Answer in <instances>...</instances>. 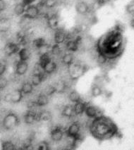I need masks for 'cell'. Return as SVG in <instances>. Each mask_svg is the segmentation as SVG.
Returning <instances> with one entry per match:
<instances>
[{
	"instance_id": "cell-1",
	"label": "cell",
	"mask_w": 134,
	"mask_h": 150,
	"mask_svg": "<svg viewBox=\"0 0 134 150\" xmlns=\"http://www.w3.org/2000/svg\"><path fill=\"white\" fill-rule=\"evenodd\" d=\"M86 71L85 66L81 65V64L73 63L70 66H69V73L71 79L77 80L81 76H82Z\"/></svg>"
},
{
	"instance_id": "cell-2",
	"label": "cell",
	"mask_w": 134,
	"mask_h": 150,
	"mask_svg": "<svg viewBox=\"0 0 134 150\" xmlns=\"http://www.w3.org/2000/svg\"><path fill=\"white\" fill-rule=\"evenodd\" d=\"M18 116L13 113H9L6 115L3 120V126L6 130H11L14 129L18 125Z\"/></svg>"
},
{
	"instance_id": "cell-3",
	"label": "cell",
	"mask_w": 134,
	"mask_h": 150,
	"mask_svg": "<svg viewBox=\"0 0 134 150\" xmlns=\"http://www.w3.org/2000/svg\"><path fill=\"white\" fill-rule=\"evenodd\" d=\"M40 14V11L38 6L35 5H28V7L26 8L24 17L26 18L33 20V19L37 18Z\"/></svg>"
},
{
	"instance_id": "cell-4",
	"label": "cell",
	"mask_w": 134,
	"mask_h": 150,
	"mask_svg": "<svg viewBox=\"0 0 134 150\" xmlns=\"http://www.w3.org/2000/svg\"><path fill=\"white\" fill-rule=\"evenodd\" d=\"M80 130H81V125L77 122L71 123L69 125L67 130V135L68 137H72V138L76 139L79 135Z\"/></svg>"
},
{
	"instance_id": "cell-5",
	"label": "cell",
	"mask_w": 134,
	"mask_h": 150,
	"mask_svg": "<svg viewBox=\"0 0 134 150\" xmlns=\"http://www.w3.org/2000/svg\"><path fill=\"white\" fill-rule=\"evenodd\" d=\"M81 38L79 36H78L75 39L68 40V41L66 42V49H67L68 51L71 52L78 51L80 43H81Z\"/></svg>"
},
{
	"instance_id": "cell-6",
	"label": "cell",
	"mask_w": 134,
	"mask_h": 150,
	"mask_svg": "<svg viewBox=\"0 0 134 150\" xmlns=\"http://www.w3.org/2000/svg\"><path fill=\"white\" fill-rule=\"evenodd\" d=\"M64 135V131L61 127L57 126L50 132V137L54 142H60L62 139Z\"/></svg>"
},
{
	"instance_id": "cell-7",
	"label": "cell",
	"mask_w": 134,
	"mask_h": 150,
	"mask_svg": "<svg viewBox=\"0 0 134 150\" xmlns=\"http://www.w3.org/2000/svg\"><path fill=\"white\" fill-rule=\"evenodd\" d=\"M47 74L44 71L41 72H35L31 76V83L33 86H38L43 81H45Z\"/></svg>"
},
{
	"instance_id": "cell-8",
	"label": "cell",
	"mask_w": 134,
	"mask_h": 150,
	"mask_svg": "<svg viewBox=\"0 0 134 150\" xmlns=\"http://www.w3.org/2000/svg\"><path fill=\"white\" fill-rule=\"evenodd\" d=\"M67 40V35L63 30L57 29L54 35V41L55 44H62Z\"/></svg>"
},
{
	"instance_id": "cell-9",
	"label": "cell",
	"mask_w": 134,
	"mask_h": 150,
	"mask_svg": "<svg viewBox=\"0 0 134 150\" xmlns=\"http://www.w3.org/2000/svg\"><path fill=\"white\" fill-rule=\"evenodd\" d=\"M37 111L34 109H29L28 111L24 115V122L26 124H33L35 121H36V114H37Z\"/></svg>"
},
{
	"instance_id": "cell-10",
	"label": "cell",
	"mask_w": 134,
	"mask_h": 150,
	"mask_svg": "<svg viewBox=\"0 0 134 150\" xmlns=\"http://www.w3.org/2000/svg\"><path fill=\"white\" fill-rule=\"evenodd\" d=\"M20 47L18 45L13 42H9L4 47V52L7 56H11L15 54L16 53L19 52Z\"/></svg>"
},
{
	"instance_id": "cell-11",
	"label": "cell",
	"mask_w": 134,
	"mask_h": 150,
	"mask_svg": "<svg viewBox=\"0 0 134 150\" xmlns=\"http://www.w3.org/2000/svg\"><path fill=\"white\" fill-rule=\"evenodd\" d=\"M47 18V23H48V27L52 30H56L58 29L59 26V18L57 15L52 14L50 16H48Z\"/></svg>"
},
{
	"instance_id": "cell-12",
	"label": "cell",
	"mask_w": 134,
	"mask_h": 150,
	"mask_svg": "<svg viewBox=\"0 0 134 150\" xmlns=\"http://www.w3.org/2000/svg\"><path fill=\"white\" fill-rule=\"evenodd\" d=\"M28 69V64L27 62L19 60L16 66V73L18 76H23Z\"/></svg>"
},
{
	"instance_id": "cell-13",
	"label": "cell",
	"mask_w": 134,
	"mask_h": 150,
	"mask_svg": "<svg viewBox=\"0 0 134 150\" xmlns=\"http://www.w3.org/2000/svg\"><path fill=\"white\" fill-rule=\"evenodd\" d=\"M52 119V115L51 112L47 110H43V111H39L36 114V121H50Z\"/></svg>"
},
{
	"instance_id": "cell-14",
	"label": "cell",
	"mask_w": 134,
	"mask_h": 150,
	"mask_svg": "<svg viewBox=\"0 0 134 150\" xmlns=\"http://www.w3.org/2000/svg\"><path fill=\"white\" fill-rule=\"evenodd\" d=\"M90 7L86 1H79L76 4V11L78 14L86 15L89 12Z\"/></svg>"
},
{
	"instance_id": "cell-15",
	"label": "cell",
	"mask_w": 134,
	"mask_h": 150,
	"mask_svg": "<svg viewBox=\"0 0 134 150\" xmlns=\"http://www.w3.org/2000/svg\"><path fill=\"white\" fill-rule=\"evenodd\" d=\"M11 21L8 18H0V33H5L8 32L11 28Z\"/></svg>"
},
{
	"instance_id": "cell-16",
	"label": "cell",
	"mask_w": 134,
	"mask_h": 150,
	"mask_svg": "<svg viewBox=\"0 0 134 150\" xmlns=\"http://www.w3.org/2000/svg\"><path fill=\"white\" fill-rule=\"evenodd\" d=\"M74 109L75 115H81L85 112L87 104L82 101H79V102L74 103Z\"/></svg>"
},
{
	"instance_id": "cell-17",
	"label": "cell",
	"mask_w": 134,
	"mask_h": 150,
	"mask_svg": "<svg viewBox=\"0 0 134 150\" xmlns=\"http://www.w3.org/2000/svg\"><path fill=\"white\" fill-rule=\"evenodd\" d=\"M51 61H52V59L51 57H50V55L49 54V53H45V54H43L40 56L39 62H38V64H39L43 69H44L45 66L48 65Z\"/></svg>"
},
{
	"instance_id": "cell-18",
	"label": "cell",
	"mask_w": 134,
	"mask_h": 150,
	"mask_svg": "<svg viewBox=\"0 0 134 150\" xmlns=\"http://www.w3.org/2000/svg\"><path fill=\"white\" fill-rule=\"evenodd\" d=\"M49 96H48L45 93H41L38 96L37 99H36V104L38 106H45L49 103Z\"/></svg>"
},
{
	"instance_id": "cell-19",
	"label": "cell",
	"mask_w": 134,
	"mask_h": 150,
	"mask_svg": "<svg viewBox=\"0 0 134 150\" xmlns=\"http://www.w3.org/2000/svg\"><path fill=\"white\" fill-rule=\"evenodd\" d=\"M75 114L74 106L71 104H67L64 106L62 111V115L67 118H71Z\"/></svg>"
},
{
	"instance_id": "cell-20",
	"label": "cell",
	"mask_w": 134,
	"mask_h": 150,
	"mask_svg": "<svg viewBox=\"0 0 134 150\" xmlns=\"http://www.w3.org/2000/svg\"><path fill=\"white\" fill-rule=\"evenodd\" d=\"M85 113L89 118H96L98 114V110L93 105H87Z\"/></svg>"
},
{
	"instance_id": "cell-21",
	"label": "cell",
	"mask_w": 134,
	"mask_h": 150,
	"mask_svg": "<svg viewBox=\"0 0 134 150\" xmlns=\"http://www.w3.org/2000/svg\"><path fill=\"white\" fill-rule=\"evenodd\" d=\"M18 57L21 61L23 62H27L30 57V52L28 49L23 48L19 50L18 52Z\"/></svg>"
},
{
	"instance_id": "cell-22",
	"label": "cell",
	"mask_w": 134,
	"mask_h": 150,
	"mask_svg": "<svg viewBox=\"0 0 134 150\" xmlns=\"http://www.w3.org/2000/svg\"><path fill=\"white\" fill-rule=\"evenodd\" d=\"M23 93L21 90H14L13 92H11V102L16 104L19 103L22 100L23 98Z\"/></svg>"
},
{
	"instance_id": "cell-23",
	"label": "cell",
	"mask_w": 134,
	"mask_h": 150,
	"mask_svg": "<svg viewBox=\"0 0 134 150\" xmlns=\"http://www.w3.org/2000/svg\"><path fill=\"white\" fill-rule=\"evenodd\" d=\"M57 69V64L52 60L51 62L49 63L48 65L43 69V71H44V72L46 73L47 75H50L52 74V73H55V71H56Z\"/></svg>"
},
{
	"instance_id": "cell-24",
	"label": "cell",
	"mask_w": 134,
	"mask_h": 150,
	"mask_svg": "<svg viewBox=\"0 0 134 150\" xmlns=\"http://www.w3.org/2000/svg\"><path fill=\"white\" fill-rule=\"evenodd\" d=\"M62 62L64 65L70 66L74 62V56L71 53L64 54L62 57Z\"/></svg>"
},
{
	"instance_id": "cell-25",
	"label": "cell",
	"mask_w": 134,
	"mask_h": 150,
	"mask_svg": "<svg viewBox=\"0 0 134 150\" xmlns=\"http://www.w3.org/2000/svg\"><path fill=\"white\" fill-rule=\"evenodd\" d=\"M21 91L25 95H28V94L32 93L33 91V85L29 82H26L22 85Z\"/></svg>"
},
{
	"instance_id": "cell-26",
	"label": "cell",
	"mask_w": 134,
	"mask_h": 150,
	"mask_svg": "<svg viewBox=\"0 0 134 150\" xmlns=\"http://www.w3.org/2000/svg\"><path fill=\"white\" fill-rule=\"evenodd\" d=\"M26 5L23 2L17 4L15 6L14 10H13L15 14L17 16H21L23 14H24V13H25V11H26Z\"/></svg>"
},
{
	"instance_id": "cell-27",
	"label": "cell",
	"mask_w": 134,
	"mask_h": 150,
	"mask_svg": "<svg viewBox=\"0 0 134 150\" xmlns=\"http://www.w3.org/2000/svg\"><path fill=\"white\" fill-rule=\"evenodd\" d=\"M69 99L71 102L74 103L81 101V95H80V94L78 93L77 91H76V90H73V91H71L70 93H69Z\"/></svg>"
},
{
	"instance_id": "cell-28",
	"label": "cell",
	"mask_w": 134,
	"mask_h": 150,
	"mask_svg": "<svg viewBox=\"0 0 134 150\" xmlns=\"http://www.w3.org/2000/svg\"><path fill=\"white\" fill-rule=\"evenodd\" d=\"M33 44L35 47L39 50V49L42 48L43 47L47 45V43L44 38H38L37 39L34 40L33 42Z\"/></svg>"
},
{
	"instance_id": "cell-29",
	"label": "cell",
	"mask_w": 134,
	"mask_h": 150,
	"mask_svg": "<svg viewBox=\"0 0 134 150\" xmlns=\"http://www.w3.org/2000/svg\"><path fill=\"white\" fill-rule=\"evenodd\" d=\"M102 94V90L99 85L96 84L93 85L91 88V95L94 97H97Z\"/></svg>"
},
{
	"instance_id": "cell-30",
	"label": "cell",
	"mask_w": 134,
	"mask_h": 150,
	"mask_svg": "<svg viewBox=\"0 0 134 150\" xmlns=\"http://www.w3.org/2000/svg\"><path fill=\"white\" fill-rule=\"evenodd\" d=\"M55 87L56 88L57 92H58V93H62V92H64L66 90L67 85H66V83L64 81H60L55 85Z\"/></svg>"
},
{
	"instance_id": "cell-31",
	"label": "cell",
	"mask_w": 134,
	"mask_h": 150,
	"mask_svg": "<svg viewBox=\"0 0 134 150\" xmlns=\"http://www.w3.org/2000/svg\"><path fill=\"white\" fill-rule=\"evenodd\" d=\"M107 59H108V57H107V54L103 52H100L97 57V63L101 64V65H103V64L107 63Z\"/></svg>"
},
{
	"instance_id": "cell-32",
	"label": "cell",
	"mask_w": 134,
	"mask_h": 150,
	"mask_svg": "<svg viewBox=\"0 0 134 150\" xmlns=\"http://www.w3.org/2000/svg\"><path fill=\"white\" fill-rule=\"evenodd\" d=\"M1 149L3 150H14L16 146L11 141H4L1 142Z\"/></svg>"
},
{
	"instance_id": "cell-33",
	"label": "cell",
	"mask_w": 134,
	"mask_h": 150,
	"mask_svg": "<svg viewBox=\"0 0 134 150\" xmlns=\"http://www.w3.org/2000/svg\"><path fill=\"white\" fill-rule=\"evenodd\" d=\"M62 52V49H61L60 45L58 44H55L51 47L52 54L55 56H60Z\"/></svg>"
},
{
	"instance_id": "cell-34",
	"label": "cell",
	"mask_w": 134,
	"mask_h": 150,
	"mask_svg": "<svg viewBox=\"0 0 134 150\" xmlns=\"http://www.w3.org/2000/svg\"><path fill=\"white\" fill-rule=\"evenodd\" d=\"M57 90L55 88V85H49V86L45 89V94L48 96H52L54 94L56 93Z\"/></svg>"
},
{
	"instance_id": "cell-35",
	"label": "cell",
	"mask_w": 134,
	"mask_h": 150,
	"mask_svg": "<svg viewBox=\"0 0 134 150\" xmlns=\"http://www.w3.org/2000/svg\"><path fill=\"white\" fill-rule=\"evenodd\" d=\"M57 4V0H45V7L52 8Z\"/></svg>"
},
{
	"instance_id": "cell-36",
	"label": "cell",
	"mask_w": 134,
	"mask_h": 150,
	"mask_svg": "<svg viewBox=\"0 0 134 150\" xmlns=\"http://www.w3.org/2000/svg\"><path fill=\"white\" fill-rule=\"evenodd\" d=\"M8 80L6 78L0 76V90H4L7 87L8 85Z\"/></svg>"
},
{
	"instance_id": "cell-37",
	"label": "cell",
	"mask_w": 134,
	"mask_h": 150,
	"mask_svg": "<svg viewBox=\"0 0 134 150\" xmlns=\"http://www.w3.org/2000/svg\"><path fill=\"white\" fill-rule=\"evenodd\" d=\"M37 149L39 150H48L50 149V146H49L48 143L47 142H41L38 144Z\"/></svg>"
},
{
	"instance_id": "cell-38",
	"label": "cell",
	"mask_w": 134,
	"mask_h": 150,
	"mask_svg": "<svg viewBox=\"0 0 134 150\" xmlns=\"http://www.w3.org/2000/svg\"><path fill=\"white\" fill-rule=\"evenodd\" d=\"M126 10L127 12H128L130 15L133 16V18H134V1H131V2L127 6Z\"/></svg>"
},
{
	"instance_id": "cell-39",
	"label": "cell",
	"mask_w": 134,
	"mask_h": 150,
	"mask_svg": "<svg viewBox=\"0 0 134 150\" xmlns=\"http://www.w3.org/2000/svg\"><path fill=\"white\" fill-rule=\"evenodd\" d=\"M6 69V66L4 64L2 63H0V76H2L3 74L5 73Z\"/></svg>"
},
{
	"instance_id": "cell-40",
	"label": "cell",
	"mask_w": 134,
	"mask_h": 150,
	"mask_svg": "<svg viewBox=\"0 0 134 150\" xmlns=\"http://www.w3.org/2000/svg\"><path fill=\"white\" fill-rule=\"evenodd\" d=\"M109 1H110V0H96L95 2H96L100 7L101 6H103V5L107 4V3H108Z\"/></svg>"
},
{
	"instance_id": "cell-41",
	"label": "cell",
	"mask_w": 134,
	"mask_h": 150,
	"mask_svg": "<svg viewBox=\"0 0 134 150\" xmlns=\"http://www.w3.org/2000/svg\"><path fill=\"white\" fill-rule=\"evenodd\" d=\"M6 8V3L4 0H0V12L4 11Z\"/></svg>"
},
{
	"instance_id": "cell-42",
	"label": "cell",
	"mask_w": 134,
	"mask_h": 150,
	"mask_svg": "<svg viewBox=\"0 0 134 150\" xmlns=\"http://www.w3.org/2000/svg\"><path fill=\"white\" fill-rule=\"evenodd\" d=\"M4 101L6 102H11V93H9L5 95Z\"/></svg>"
},
{
	"instance_id": "cell-43",
	"label": "cell",
	"mask_w": 134,
	"mask_h": 150,
	"mask_svg": "<svg viewBox=\"0 0 134 150\" xmlns=\"http://www.w3.org/2000/svg\"><path fill=\"white\" fill-rule=\"evenodd\" d=\"M36 0H22V2L26 6H28L30 5L32 3H33L34 1H35Z\"/></svg>"
}]
</instances>
